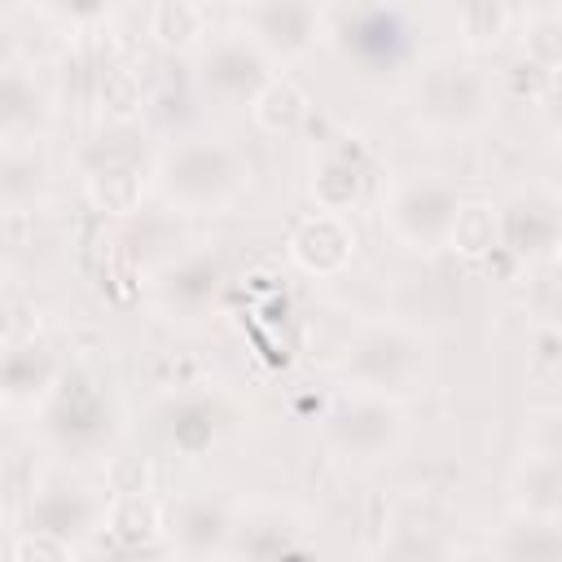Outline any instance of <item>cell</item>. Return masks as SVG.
<instances>
[{
	"mask_svg": "<svg viewBox=\"0 0 562 562\" xmlns=\"http://www.w3.org/2000/svg\"><path fill=\"white\" fill-rule=\"evenodd\" d=\"M518 57L540 70L549 83L562 79V13H531L522 22V35H518Z\"/></svg>",
	"mask_w": 562,
	"mask_h": 562,
	"instance_id": "cell-26",
	"label": "cell"
},
{
	"mask_svg": "<svg viewBox=\"0 0 562 562\" xmlns=\"http://www.w3.org/2000/svg\"><path fill=\"white\" fill-rule=\"evenodd\" d=\"M233 527H237V509L211 492H189L176 505H167V540L189 562L224 558Z\"/></svg>",
	"mask_w": 562,
	"mask_h": 562,
	"instance_id": "cell-16",
	"label": "cell"
},
{
	"mask_svg": "<svg viewBox=\"0 0 562 562\" xmlns=\"http://www.w3.org/2000/svg\"><path fill=\"white\" fill-rule=\"evenodd\" d=\"M250 180L246 154L224 136H180L154 162V189L167 206L184 215H215L228 211Z\"/></svg>",
	"mask_w": 562,
	"mask_h": 562,
	"instance_id": "cell-1",
	"label": "cell"
},
{
	"mask_svg": "<svg viewBox=\"0 0 562 562\" xmlns=\"http://www.w3.org/2000/svg\"><path fill=\"white\" fill-rule=\"evenodd\" d=\"M40 435L61 457H101L119 435V404L92 369H66L57 391L44 400Z\"/></svg>",
	"mask_w": 562,
	"mask_h": 562,
	"instance_id": "cell-4",
	"label": "cell"
},
{
	"mask_svg": "<svg viewBox=\"0 0 562 562\" xmlns=\"http://www.w3.org/2000/svg\"><path fill=\"white\" fill-rule=\"evenodd\" d=\"M206 9L202 4H184V0H162V4H154L149 9V35H154V44H162V48H176V53H198L206 40H211V31H206Z\"/></svg>",
	"mask_w": 562,
	"mask_h": 562,
	"instance_id": "cell-25",
	"label": "cell"
},
{
	"mask_svg": "<svg viewBox=\"0 0 562 562\" xmlns=\"http://www.w3.org/2000/svg\"><path fill=\"white\" fill-rule=\"evenodd\" d=\"M413 18L400 4H342L325 9V40L369 79H386L413 61Z\"/></svg>",
	"mask_w": 562,
	"mask_h": 562,
	"instance_id": "cell-6",
	"label": "cell"
},
{
	"mask_svg": "<svg viewBox=\"0 0 562 562\" xmlns=\"http://www.w3.org/2000/svg\"><path fill=\"white\" fill-rule=\"evenodd\" d=\"M290 259L307 272V277H338L351 255H356V233L342 215L329 211H312L290 228Z\"/></svg>",
	"mask_w": 562,
	"mask_h": 562,
	"instance_id": "cell-18",
	"label": "cell"
},
{
	"mask_svg": "<svg viewBox=\"0 0 562 562\" xmlns=\"http://www.w3.org/2000/svg\"><path fill=\"white\" fill-rule=\"evenodd\" d=\"M307 114H312V101H307V92H303L290 75H277V79L255 97V105H250L255 127L268 132V136H294V132L307 123Z\"/></svg>",
	"mask_w": 562,
	"mask_h": 562,
	"instance_id": "cell-24",
	"label": "cell"
},
{
	"mask_svg": "<svg viewBox=\"0 0 562 562\" xmlns=\"http://www.w3.org/2000/svg\"><path fill=\"white\" fill-rule=\"evenodd\" d=\"M364 193V158L356 145H338V149H325V158L316 162L312 171V198H316V211H329V215H342L347 206H356Z\"/></svg>",
	"mask_w": 562,
	"mask_h": 562,
	"instance_id": "cell-22",
	"label": "cell"
},
{
	"mask_svg": "<svg viewBox=\"0 0 562 562\" xmlns=\"http://www.w3.org/2000/svg\"><path fill=\"white\" fill-rule=\"evenodd\" d=\"M127 123L105 127L97 140L83 145V193L101 215H136L145 184L154 180V162Z\"/></svg>",
	"mask_w": 562,
	"mask_h": 562,
	"instance_id": "cell-8",
	"label": "cell"
},
{
	"mask_svg": "<svg viewBox=\"0 0 562 562\" xmlns=\"http://www.w3.org/2000/svg\"><path fill=\"white\" fill-rule=\"evenodd\" d=\"M540 105H544L549 127H553V132H558V140H562V79H553V88H549V97H544Z\"/></svg>",
	"mask_w": 562,
	"mask_h": 562,
	"instance_id": "cell-32",
	"label": "cell"
},
{
	"mask_svg": "<svg viewBox=\"0 0 562 562\" xmlns=\"http://www.w3.org/2000/svg\"><path fill=\"white\" fill-rule=\"evenodd\" d=\"M228 562H312V536L290 509H237Z\"/></svg>",
	"mask_w": 562,
	"mask_h": 562,
	"instance_id": "cell-15",
	"label": "cell"
},
{
	"mask_svg": "<svg viewBox=\"0 0 562 562\" xmlns=\"http://www.w3.org/2000/svg\"><path fill=\"white\" fill-rule=\"evenodd\" d=\"M149 294L167 321H180V325L202 321L206 312H215L224 294V263L211 250H180L158 263Z\"/></svg>",
	"mask_w": 562,
	"mask_h": 562,
	"instance_id": "cell-12",
	"label": "cell"
},
{
	"mask_svg": "<svg viewBox=\"0 0 562 562\" xmlns=\"http://www.w3.org/2000/svg\"><path fill=\"white\" fill-rule=\"evenodd\" d=\"M487 558L492 562H562V522L531 518V514H509L492 531Z\"/></svg>",
	"mask_w": 562,
	"mask_h": 562,
	"instance_id": "cell-20",
	"label": "cell"
},
{
	"mask_svg": "<svg viewBox=\"0 0 562 562\" xmlns=\"http://www.w3.org/2000/svg\"><path fill=\"white\" fill-rule=\"evenodd\" d=\"M110 540H119L123 549H145L154 540L167 536V509L149 496V492H123V496H110L105 505V527H101Z\"/></svg>",
	"mask_w": 562,
	"mask_h": 562,
	"instance_id": "cell-23",
	"label": "cell"
},
{
	"mask_svg": "<svg viewBox=\"0 0 562 562\" xmlns=\"http://www.w3.org/2000/svg\"><path fill=\"white\" fill-rule=\"evenodd\" d=\"M9 562H75V544L40 531H18L9 544Z\"/></svg>",
	"mask_w": 562,
	"mask_h": 562,
	"instance_id": "cell-31",
	"label": "cell"
},
{
	"mask_svg": "<svg viewBox=\"0 0 562 562\" xmlns=\"http://www.w3.org/2000/svg\"><path fill=\"white\" fill-rule=\"evenodd\" d=\"M496 110V79L457 53H439L417 66L408 83V114L435 136H470Z\"/></svg>",
	"mask_w": 562,
	"mask_h": 562,
	"instance_id": "cell-2",
	"label": "cell"
},
{
	"mask_svg": "<svg viewBox=\"0 0 562 562\" xmlns=\"http://www.w3.org/2000/svg\"><path fill=\"white\" fill-rule=\"evenodd\" d=\"M0 114H4V149L22 145V132H35V83L22 75V66H4Z\"/></svg>",
	"mask_w": 562,
	"mask_h": 562,
	"instance_id": "cell-28",
	"label": "cell"
},
{
	"mask_svg": "<svg viewBox=\"0 0 562 562\" xmlns=\"http://www.w3.org/2000/svg\"><path fill=\"white\" fill-rule=\"evenodd\" d=\"M66 360L53 342L44 338H22V342H9L4 351V364H0V395L9 408H44V400L57 391V382L66 378Z\"/></svg>",
	"mask_w": 562,
	"mask_h": 562,
	"instance_id": "cell-17",
	"label": "cell"
},
{
	"mask_svg": "<svg viewBox=\"0 0 562 562\" xmlns=\"http://www.w3.org/2000/svg\"><path fill=\"white\" fill-rule=\"evenodd\" d=\"M105 505H110V496L92 492L79 479L57 474V479L31 483V496L22 505V531H40V536L79 544L105 527Z\"/></svg>",
	"mask_w": 562,
	"mask_h": 562,
	"instance_id": "cell-11",
	"label": "cell"
},
{
	"mask_svg": "<svg viewBox=\"0 0 562 562\" xmlns=\"http://www.w3.org/2000/svg\"><path fill=\"white\" fill-rule=\"evenodd\" d=\"M553 184L562 189V140H558V149H553Z\"/></svg>",
	"mask_w": 562,
	"mask_h": 562,
	"instance_id": "cell-33",
	"label": "cell"
},
{
	"mask_svg": "<svg viewBox=\"0 0 562 562\" xmlns=\"http://www.w3.org/2000/svg\"><path fill=\"white\" fill-rule=\"evenodd\" d=\"M369 562H457V544L448 527L430 518H400L382 531Z\"/></svg>",
	"mask_w": 562,
	"mask_h": 562,
	"instance_id": "cell-21",
	"label": "cell"
},
{
	"mask_svg": "<svg viewBox=\"0 0 562 562\" xmlns=\"http://www.w3.org/2000/svg\"><path fill=\"white\" fill-rule=\"evenodd\" d=\"M272 61L246 40L241 31H215L198 53H193V83L202 97L220 105H255V97L272 83Z\"/></svg>",
	"mask_w": 562,
	"mask_h": 562,
	"instance_id": "cell-9",
	"label": "cell"
},
{
	"mask_svg": "<svg viewBox=\"0 0 562 562\" xmlns=\"http://www.w3.org/2000/svg\"><path fill=\"white\" fill-rule=\"evenodd\" d=\"M448 250L465 255V259H483L492 250H501V224H496V206L492 202H461V215H457V228H452V241Z\"/></svg>",
	"mask_w": 562,
	"mask_h": 562,
	"instance_id": "cell-27",
	"label": "cell"
},
{
	"mask_svg": "<svg viewBox=\"0 0 562 562\" xmlns=\"http://www.w3.org/2000/svg\"><path fill=\"white\" fill-rule=\"evenodd\" d=\"M553 263H558V272H562V241H558V255H553Z\"/></svg>",
	"mask_w": 562,
	"mask_h": 562,
	"instance_id": "cell-34",
	"label": "cell"
},
{
	"mask_svg": "<svg viewBox=\"0 0 562 562\" xmlns=\"http://www.w3.org/2000/svg\"><path fill=\"white\" fill-rule=\"evenodd\" d=\"M522 452L562 457V404L540 408V413L527 417V426H522Z\"/></svg>",
	"mask_w": 562,
	"mask_h": 562,
	"instance_id": "cell-30",
	"label": "cell"
},
{
	"mask_svg": "<svg viewBox=\"0 0 562 562\" xmlns=\"http://www.w3.org/2000/svg\"><path fill=\"white\" fill-rule=\"evenodd\" d=\"M514 18H518L514 9L479 0V4H461V9H457V31H461V40H465L470 48H487V44H496L501 35H509Z\"/></svg>",
	"mask_w": 562,
	"mask_h": 562,
	"instance_id": "cell-29",
	"label": "cell"
},
{
	"mask_svg": "<svg viewBox=\"0 0 562 562\" xmlns=\"http://www.w3.org/2000/svg\"><path fill=\"white\" fill-rule=\"evenodd\" d=\"M338 373H342V382H351V391L404 400L426 382L430 347H426L422 329H413L404 321H373L347 338Z\"/></svg>",
	"mask_w": 562,
	"mask_h": 562,
	"instance_id": "cell-3",
	"label": "cell"
},
{
	"mask_svg": "<svg viewBox=\"0 0 562 562\" xmlns=\"http://www.w3.org/2000/svg\"><path fill=\"white\" fill-rule=\"evenodd\" d=\"M461 189L439 171L395 176L382 193V228L413 255H439L452 241L461 215Z\"/></svg>",
	"mask_w": 562,
	"mask_h": 562,
	"instance_id": "cell-5",
	"label": "cell"
},
{
	"mask_svg": "<svg viewBox=\"0 0 562 562\" xmlns=\"http://www.w3.org/2000/svg\"><path fill=\"white\" fill-rule=\"evenodd\" d=\"M509 505L514 514L562 522V457L522 452L509 470Z\"/></svg>",
	"mask_w": 562,
	"mask_h": 562,
	"instance_id": "cell-19",
	"label": "cell"
},
{
	"mask_svg": "<svg viewBox=\"0 0 562 562\" xmlns=\"http://www.w3.org/2000/svg\"><path fill=\"white\" fill-rule=\"evenodd\" d=\"M154 422H158V435H162V443H167L171 452H180V457H202V452H211V448L224 439V430L233 426V408H228L224 395H215V391H176V395H167V400L158 404Z\"/></svg>",
	"mask_w": 562,
	"mask_h": 562,
	"instance_id": "cell-14",
	"label": "cell"
},
{
	"mask_svg": "<svg viewBox=\"0 0 562 562\" xmlns=\"http://www.w3.org/2000/svg\"><path fill=\"white\" fill-rule=\"evenodd\" d=\"M237 31L255 40V48L268 61H299L325 40V9L321 4H294V0H268L237 9Z\"/></svg>",
	"mask_w": 562,
	"mask_h": 562,
	"instance_id": "cell-13",
	"label": "cell"
},
{
	"mask_svg": "<svg viewBox=\"0 0 562 562\" xmlns=\"http://www.w3.org/2000/svg\"><path fill=\"white\" fill-rule=\"evenodd\" d=\"M321 439L347 465H382L404 448L408 417H404L400 400L369 395V391H347L325 408Z\"/></svg>",
	"mask_w": 562,
	"mask_h": 562,
	"instance_id": "cell-7",
	"label": "cell"
},
{
	"mask_svg": "<svg viewBox=\"0 0 562 562\" xmlns=\"http://www.w3.org/2000/svg\"><path fill=\"white\" fill-rule=\"evenodd\" d=\"M501 250L518 263H540L558 255L562 241V189L553 180H531L496 202Z\"/></svg>",
	"mask_w": 562,
	"mask_h": 562,
	"instance_id": "cell-10",
	"label": "cell"
}]
</instances>
